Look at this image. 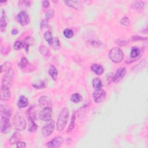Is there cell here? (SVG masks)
I'll return each instance as SVG.
<instances>
[{
	"label": "cell",
	"instance_id": "obj_17",
	"mask_svg": "<svg viewBox=\"0 0 148 148\" xmlns=\"http://www.w3.org/2000/svg\"><path fill=\"white\" fill-rule=\"evenodd\" d=\"M91 69L93 72H94L98 75H101L104 72V67L102 65L98 64H93V65H91Z\"/></svg>",
	"mask_w": 148,
	"mask_h": 148
},
{
	"label": "cell",
	"instance_id": "obj_22",
	"mask_svg": "<svg viewBox=\"0 0 148 148\" xmlns=\"http://www.w3.org/2000/svg\"><path fill=\"white\" fill-rule=\"evenodd\" d=\"M49 75H50L54 81H56L57 79V76H58V71L57 68L54 66V65H51L48 71Z\"/></svg>",
	"mask_w": 148,
	"mask_h": 148
},
{
	"label": "cell",
	"instance_id": "obj_31",
	"mask_svg": "<svg viewBox=\"0 0 148 148\" xmlns=\"http://www.w3.org/2000/svg\"><path fill=\"white\" fill-rule=\"evenodd\" d=\"M11 52V47L9 45H2L1 48V52L4 56H7Z\"/></svg>",
	"mask_w": 148,
	"mask_h": 148
},
{
	"label": "cell",
	"instance_id": "obj_2",
	"mask_svg": "<svg viewBox=\"0 0 148 148\" xmlns=\"http://www.w3.org/2000/svg\"><path fill=\"white\" fill-rule=\"evenodd\" d=\"M110 60L115 63H119L124 59V53L119 47H113L109 52Z\"/></svg>",
	"mask_w": 148,
	"mask_h": 148
},
{
	"label": "cell",
	"instance_id": "obj_12",
	"mask_svg": "<svg viewBox=\"0 0 148 148\" xmlns=\"http://www.w3.org/2000/svg\"><path fill=\"white\" fill-rule=\"evenodd\" d=\"M64 139L61 137H56L47 143V147L49 148H57L61 146Z\"/></svg>",
	"mask_w": 148,
	"mask_h": 148
},
{
	"label": "cell",
	"instance_id": "obj_16",
	"mask_svg": "<svg viewBox=\"0 0 148 148\" xmlns=\"http://www.w3.org/2000/svg\"><path fill=\"white\" fill-rule=\"evenodd\" d=\"M64 3L66 4L67 6L76 10H79L82 8L81 3L78 1H65Z\"/></svg>",
	"mask_w": 148,
	"mask_h": 148
},
{
	"label": "cell",
	"instance_id": "obj_18",
	"mask_svg": "<svg viewBox=\"0 0 148 148\" xmlns=\"http://www.w3.org/2000/svg\"><path fill=\"white\" fill-rule=\"evenodd\" d=\"M28 98L24 95H21L17 103V107L20 108H23L27 107L29 105Z\"/></svg>",
	"mask_w": 148,
	"mask_h": 148
},
{
	"label": "cell",
	"instance_id": "obj_24",
	"mask_svg": "<svg viewBox=\"0 0 148 148\" xmlns=\"http://www.w3.org/2000/svg\"><path fill=\"white\" fill-rule=\"evenodd\" d=\"M29 131L31 133H34L36 131V130L38 129V126L35 123V121L33 120V118L31 117H29Z\"/></svg>",
	"mask_w": 148,
	"mask_h": 148
},
{
	"label": "cell",
	"instance_id": "obj_38",
	"mask_svg": "<svg viewBox=\"0 0 148 148\" xmlns=\"http://www.w3.org/2000/svg\"><path fill=\"white\" fill-rule=\"evenodd\" d=\"M120 23L124 26H129L130 24V21L127 17H124L120 20Z\"/></svg>",
	"mask_w": 148,
	"mask_h": 148
},
{
	"label": "cell",
	"instance_id": "obj_19",
	"mask_svg": "<svg viewBox=\"0 0 148 148\" xmlns=\"http://www.w3.org/2000/svg\"><path fill=\"white\" fill-rule=\"evenodd\" d=\"M21 139V134L18 132H15L13 134V135L9 139V143L11 145H13L16 144L17 142H20Z\"/></svg>",
	"mask_w": 148,
	"mask_h": 148
},
{
	"label": "cell",
	"instance_id": "obj_21",
	"mask_svg": "<svg viewBox=\"0 0 148 148\" xmlns=\"http://www.w3.org/2000/svg\"><path fill=\"white\" fill-rule=\"evenodd\" d=\"M140 55L139 49L136 46L132 47L131 51L130 53V57L132 59H134V61L139 59V56Z\"/></svg>",
	"mask_w": 148,
	"mask_h": 148
},
{
	"label": "cell",
	"instance_id": "obj_3",
	"mask_svg": "<svg viewBox=\"0 0 148 148\" xmlns=\"http://www.w3.org/2000/svg\"><path fill=\"white\" fill-rule=\"evenodd\" d=\"M12 123L14 128L19 131H24L27 126V123L25 119L19 114L15 115L13 118Z\"/></svg>",
	"mask_w": 148,
	"mask_h": 148
},
{
	"label": "cell",
	"instance_id": "obj_7",
	"mask_svg": "<svg viewBox=\"0 0 148 148\" xmlns=\"http://www.w3.org/2000/svg\"><path fill=\"white\" fill-rule=\"evenodd\" d=\"M39 119L44 121H49L53 117V111L51 108H45L39 114Z\"/></svg>",
	"mask_w": 148,
	"mask_h": 148
},
{
	"label": "cell",
	"instance_id": "obj_43",
	"mask_svg": "<svg viewBox=\"0 0 148 148\" xmlns=\"http://www.w3.org/2000/svg\"><path fill=\"white\" fill-rule=\"evenodd\" d=\"M42 3L43 7L45 8H47L49 7V5H50V3H49L48 1H43Z\"/></svg>",
	"mask_w": 148,
	"mask_h": 148
},
{
	"label": "cell",
	"instance_id": "obj_8",
	"mask_svg": "<svg viewBox=\"0 0 148 148\" xmlns=\"http://www.w3.org/2000/svg\"><path fill=\"white\" fill-rule=\"evenodd\" d=\"M17 20L19 23L22 26L27 25L30 23V18L26 12L21 11L20 12L16 17Z\"/></svg>",
	"mask_w": 148,
	"mask_h": 148
},
{
	"label": "cell",
	"instance_id": "obj_32",
	"mask_svg": "<svg viewBox=\"0 0 148 148\" xmlns=\"http://www.w3.org/2000/svg\"><path fill=\"white\" fill-rule=\"evenodd\" d=\"M39 51V52L44 56H47L49 55V53H50V52H49V49L46 46L43 45L40 46Z\"/></svg>",
	"mask_w": 148,
	"mask_h": 148
},
{
	"label": "cell",
	"instance_id": "obj_20",
	"mask_svg": "<svg viewBox=\"0 0 148 148\" xmlns=\"http://www.w3.org/2000/svg\"><path fill=\"white\" fill-rule=\"evenodd\" d=\"M131 8L136 11H141L144 8L145 3L142 1H135L131 4Z\"/></svg>",
	"mask_w": 148,
	"mask_h": 148
},
{
	"label": "cell",
	"instance_id": "obj_26",
	"mask_svg": "<svg viewBox=\"0 0 148 148\" xmlns=\"http://www.w3.org/2000/svg\"><path fill=\"white\" fill-rule=\"evenodd\" d=\"M93 86L95 90L100 89L103 87V84L101 82V81L99 78H95L92 82Z\"/></svg>",
	"mask_w": 148,
	"mask_h": 148
},
{
	"label": "cell",
	"instance_id": "obj_40",
	"mask_svg": "<svg viewBox=\"0 0 148 148\" xmlns=\"http://www.w3.org/2000/svg\"><path fill=\"white\" fill-rule=\"evenodd\" d=\"M132 41H146L147 39V37H142V36H138V35H135L131 37Z\"/></svg>",
	"mask_w": 148,
	"mask_h": 148
},
{
	"label": "cell",
	"instance_id": "obj_6",
	"mask_svg": "<svg viewBox=\"0 0 148 148\" xmlns=\"http://www.w3.org/2000/svg\"><path fill=\"white\" fill-rule=\"evenodd\" d=\"M93 98L96 103H101L106 98V93L102 89L95 90L93 93Z\"/></svg>",
	"mask_w": 148,
	"mask_h": 148
},
{
	"label": "cell",
	"instance_id": "obj_39",
	"mask_svg": "<svg viewBox=\"0 0 148 148\" xmlns=\"http://www.w3.org/2000/svg\"><path fill=\"white\" fill-rule=\"evenodd\" d=\"M32 1H20L19 3V4L20 5H22L23 7H29L32 4Z\"/></svg>",
	"mask_w": 148,
	"mask_h": 148
},
{
	"label": "cell",
	"instance_id": "obj_9",
	"mask_svg": "<svg viewBox=\"0 0 148 148\" xmlns=\"http://www.w3.org/2000/svg\"><path fill=\"white\" fill-rule=\"evenodd\" d=\"M126 73H127V70L126 68H124V67L119 68L117 70L113 77L112 78L113 82L116 83L119 82L123 79V78L125 77Z\"/></svg>",
	"mask_w": 148,
	"mask_h": 148
},
{
	"label": "cell",
	"instance_id": "obj_28",
	"mask_svg": "<svg viewBox=\"0 0 148 148\" xmlns=\"http://www.w3.org/2000/svg\"><path fill=\"white\" fill-rule=\"evenodd\" d=\"M29 64V60L26 57H22L20 61V62L18 63V66L21 69H24L26 68Z\"/></svg>",
	"mask_w": 148,
	"mask_h": 148
},
{
	"label": "cell",
	"instance_id": "obj_23",
	"mask_svg": "<svg viewBox=\"0 0 148 148\" xmlns=\"http://www.w3.org/2000/svg\"><path fill=\"white\" fill-rule=\"evenodd\" d=\"M70 100L75 104H78L81 103L82 100V97L79 93H74L71 95L70 97Z\"/></svg>",
	"mask_w": 148,
	"mask_h": 148
},
{
	"label": "cell",
	"instance_id": "obj_10",
	"mask_svg": "<svg viewBox=\"0 0 148 148\" xmlns=\"http://www.w3.org/2000/svg\"><path fill=\"white\" fill-rule=\"evenodd\" d=\"M11 129L10 119L1 117V132L3 134H7Z\"/></svg>",
	"mask_w": 148,
	"mask_h": 148
},
{
	"label": "cell",
	"instance_id": "obj_35",
	"mask_svg": "<svg viewBox=\"0 0 148 148\" xmlns=\"http://www.w3.org/2000/svg\"><path fill=\"white\" fill-rule=\"evenodd\" d=\"M52 46H53V47L55 49H56V50H58L61 47V45H60V42L59 39L57 38H53V43Z\"/></svg>",
	"mask_w": 148,
	"mask_h": 148
},
{
	"label": "cell",
	"instance_id": "obj_41",
	"mask_svg": "<svg viewBox=\"0 0 148 148\" xmlns=\"http://www.w3.org/2000/svg\"><path fill=\"white\" fill-rule=\"evenodd\" d=\"M40 26H41V29H45V28L47 27V26H48V20H46V19L43 20L41 23Z\"/></svg>",
	"mask_w": 148,
	"mask_h": 148
},
{
	"label": "cell",
	"instance_id": "obj_5",
	"mask_svg": "<svg viewBox=\"0 0 148 148\" xmlns=\"http://www.w3.org/2000/svg\"><path fill=\"white\" fill-rule=\"evenodd\" d=\"M55 128V123L53 120H50L49 123L43 126L42 129V134L45 137L50 136L54 131Z\"/></svg>",
	"mask_w": 148,
	"mask_h": 148
},
{
	"label": "cell",
	"instance_id": "obj_30",
	"mask_svg": "<svg viewBox=\"0 0 148 148\" xmlns=\"http://www.w3.org/2000/svg\"><path fill=\"white\" fill-rule=\"evenodd\" d=\"M11 69H12V64L11 62L7 61V62H5L4 64H3L1 65V73H3V72L6 73L8 71H9Z\"/></svg>",
	"mask_w": 148,
	"mask_h": 148
},
{
	"label": "cell",
	"instance_id": "obj_29",
	"mask_svg": "<svg viewBox=\"0 0 148 148\" xmlns=\"http://www.w3.org/2000/svg\"><path fill=\"white\" fill-rule=\"evenodd\" d=\"M32 86L36 89H42L46 87V83L44 81H39L35 83H33Z\"/></svg>",
	"mask_w": 148,
	"mask_h": 148
},
{
	"label": "cell",
	"instance_id": "obj_11",
	"mask_svg": "<svg viewBox=\"0 0 148 148\" xmlns=\"http://www.w3.org/2000/svg\"><path fill=\"white\" fill-rule=\"evenodd\" d=\"M11 97V92L10 88L1 85L0 89V98L2 101H8Z\"/></svg>",
	"mask_w": 148,
	"mask_h": 148
},
{
	"label": "cell",
	"instance_id": "obj_44",
	"mask_svg": "<svg viewBox=\"0 0 148 148\" xmlns=\"http://www.w3.org/2000/svg\"><path fill=\"white\" fill-rule=\"evenodd\" d=\"M12 35H16V34H18V33H19V31L17 30V29H13L12 30Z\"/></svg>",
	"mask_w": 148,
	"mask_h": 148
},
{
	"label": "cell",
	"instance_id": "obj_36",
	"mask_svg": "<svg viewBox=\"0 0 148 148\" xmlns=\"http://www.w3.org/2000/svg\"><path fill=\"white\" fill-rule=\"evenodd\" d=\"M64 35L67 38H71L73 35V32L71 29H66L64 32H63Z\"/></svg>",
	"mask_w": 148,
	"mask_h": 148
},
{
	"label": "cell",
	"instance_id": "obj_25",
	"mask_svg": "<svg viewBox=\"0 0 148 148\" xmlns=\"http://www.w3.org/2000/svg\"><path fill=\"white\" fill-rule=\"evenodd\" d=\"M75 120H76V114L75 112H73L72 114V116L71 117V122L69 126L67 129V132L68 133H70L71 132L74 128H75Z\"/></svg>",
	"mask_w": 148,
	"mask_h": 148
},
{
	"label": "cell",
	"instance_id": "obj_14",
	"mask_svg": "<svg viewBox=\"0 0 148 148\" xmlns=\"http://www.w3.org/2000/svg\"><path fill=\"white\" fill-rule=\"evenodd\" d=\"M38 103L40 107L42 108H51L52 106V103L51 100L46 96H41L39 98Z\"/></svg>",
	"mask_w": 148,
	"mask_h": 148
},
{
	"label": "cell",
	"instance_id": "obj_1",
	"mask_svg": "<svg viewBox=\"0 0 148 148\" xmlns=\"http://www.w3.org/2000/svg\"><path fill=\"white\" fill-rule=\"evenodd\" d=\"M69 118V110L67 108H63L58 116L56 129L58 131H62L65 127Z\"/></svg>",
	"mask_w": 148,
	"mask_h": 148
},
{
	"label": "cell",
	"instance_id": "obj_15",
	"mask_svg": "<svg viewBox=\"0 0 148 148\" xmlns=\"http://www.w3.org/2000/svg\"><path fill=\"white\" fill-rule=\"evenodd\" d=\"M7 24H8L7 16L5 14V11H3L2 15L1 17V20H0V30H1L2 33L5 31Z\"/></svg>",
	"mask_w": 148,
	"mask_h": 148
},
{
	"label": "cell",
	"instance_id": "obj_4",
	"mask_svg": "<svg viewBox=\"0 0 148 148\" xmlns=\"http://www.w3.org/2000/svg\"><path fill=\"white\" fill-rule=\"evenodd\" d=\"M13 77H14V72L12 68L5 73V75L4 76L2 80L1 85L10 88L12 85Z\"/></svg>",
	"mask_w": 148,
	"mask_h": 148
},
{
	"label": "cell",
	"instance_id": "obj_42",
	"mask_svg": "<svg viewBox=\"0 0 148 148\" xmlns=\"http://www.w3.org/2000/svg\"><path fill=\"white\" fill-rule=\"evenodd\" d=\"M17 147L20 148H25L26 147V143L24 142H19L17 143Z\"/></svg>",
	"mask_w": 148,
	"mask_h": 148
},
{
	"label": "cell",
	"instance_id": "obj_13",
	"mask_svg": "<svg viewBox=\"0 0 148 148\" xmlns=\"http://www.w3.org/2000/svg\"><path fill=\"white\" fill-rule=\"evenodd\" d=\"M0 113L1 117L10 119L12 116V109L7 105H1L0 107Z\"/></svg>",
	"mask_w": 148,
	"mask_h": 148
},
{
	"label": "cell",
	"instance_id": "obj_34",
	"mask_svg": "<svg viewBox=\"0 0 148 148\" xmlns=\"http://www.w3.org/2000/svg\"><path fill=\"white\" fill-rule=\"evenodd\" d=\"M24 46V42H21L20 41H17L15 42V43L13 45V48L15 49L16 51L20 50L23 48Z\"/></svg>",
	"mask_w": 148,
	"mask_h": 148
},
{
	"label": "cell",
	"instance_id": "obj_37",
	"mask_svg": "<svg viewBox=\"0 0 148 148\" xmlns=\"http://www.w3.org/2000/svg\"><path fill=\"white\" fill-rule=\"evenodd\" d=\"M55 15V11L53 9L49 10L46 13V19L49 20L50 19H52Z\"/></svg>",
	"mask_w": 148,
	"mask_h": 148
},
{
	"label": "cell",
	"instance_id": "obj_27",
	"mask_svg": "<svg viewBox=\"0 0 148 148\" xmlns=\"http://www.w3.org/2000/svg\"><path fill=\"white\" fill-rule=\"evenodd\" d=\"M44 38L47 42L49 45H52L53 41V37L51 31H47L44 34Z\"/></svg>",
	"mask_w": 148,
	"mask_h": 148
},
{
	"label": "cell",
	"instance_id": "obj_33",
	"mask_svg": "<svg viewBox=\"0 0 148 148\" xmlns=\"http://www.w3.org/2000/svg\"><path fill=\"white\" fill-rule=\"evenodd\" d=\"M128 43H129L128 41H127L126 39L123 38L118 39L116 41V43L119 46H121V47H124V46H127L128 45Z\"/></svg>",
	"mask_w": 148,
	"mask_h": 148
}]
</instances>
